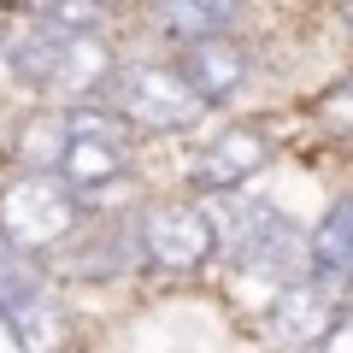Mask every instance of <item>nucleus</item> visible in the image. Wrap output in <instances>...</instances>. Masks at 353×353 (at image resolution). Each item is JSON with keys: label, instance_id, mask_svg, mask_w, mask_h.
Segmentation results:
<instances>
[{"label": "nucleus", "instance_id": "7ed1b4c3", "mask_svg": "<svg viewBox=\"0 0 353 353\" xmlns=\"http://www.w3.org/2000/svg\"><path fill=\"white\" fill-rule=\"evenodd\" d=\"M124 165H130V141H124L118 112H106V106H71V112H65L59 176L71 189L94 194V189H106V183H118Z\"/></svg>", "mask_w": 353, "mask_h": 353}, {"label": "nucleus", "instance_id": "f257e3e1", "mask_svg": "<svg viewBox=\"0 0 353 353\" xmlns=\"http://www.w3.org/2000/svg\"><path fill=\"white\" fill-rule=\"evenodd\" d=\"M112 112L130 118L141 130H159V136H176V130H194L206 118V94L183 77V65H159V59H130L112 71Z\"/></svg>", "mask_w": 353, "mask_h": 353}, {"label": "nucleus", "instance_id": "4468645a", "mask_svg": "<svg viewBox=\"0 0 353 353\" xmlns=\"http://www.w3.org/2000/svg\"><path fill=\"white\" fill-rule=\"evenodd\" d=\"M324 118H330L336 130H353V77H347L341 88H330V94H324Z\"/></svg>", "mask_w": 353, "mask_h": 353}, {"label": "nucleus", "instance_id": "2eb2a0df", "mask_svg": "<svg viewBox=\"0 0 353 353\" xmlns=\"http://www.w3.org/2000/svg\"><path fill=\"white\" fill-rule=\"evenodd\" d=\"M318 353H353V306L336 318V330L324 336V347H318Z\"/></svg>", "mask_w": 353, "mask_h": 353}, {"label": "nucleus", "instance_id": "f8f14e48", "mask_svg": "<svg viewBox=\"0 0 353 353\" xmlns=\"http://www.w3.org/2000/svg\"><path fill=\"white\" fill-rule=\"evenodd\" d=\"M36 289H41V277H36V265H30V253L0 236V312H12V306L30 301Z\"/></svg>", "mask_w": 353, "mask_h": 353}, {"label": "nucleus", "instance_id": "9d476101", "mask_svg": "<svg viewBox=\"0 0 353 353\" xmlns=\"http://www.w3.org/2000/svg\"><path fill=\"white\" fill-rule=\"evenodd\" d=\"M101 83H112V59L94 36H59V53H53V77L48 88L53 94H94Z\"/></svg>", "mask_w": 353, "mask_h": 353}, {"label": "nucleus", "instance_id": "ddd939ff", "mask_svg": "<svg viewBox=\"0 0 353 353\" xmlns=\"http://www.w3.org/2000/svg\"><path fill=\"white\" fill-rule=\"evenodd\" d=\"M18 148H24L30 159H41V165H53V171H59V153H65V112L36 118V124L24 130V141H18Z\"/></svg>", "mask_w": 353, "mask_h": 353}, {"label": "nucleus", "instance_id": "20e7f679", "mask_svg": "<svg viewBox=\"0 0 353 353\" xmlns=\"http://www.w3.org/2000/svg\"><path fill=\"white\" fill-rule=\"evenodd\" d=\"M336 289H341V283L324 277V271L294 277L277 301L265 306V330H271V341H277V347H324V336L336 330V318H341V294Z\"/></svg>", "mask_w": 353, "mask_h": 353}, {"label": "nucleus", "instance_id": "f03ea898", "mask_svg": "<svg viewBox=\"0 0 353 353\" xmlns=\"http://www.w3.org/2000/svg\"><path fill=\"white\" fill-rule=\"evenodd\" d=\"M77 194L59 171H30L18 183L0 189V236L18 241L24 253H41V248H59L65 236L77 230Z\"/></svg>", "mask_w": 353, "mask_h": 353}, {"label": "nucleus", "instance_id": "0eeeda50", "mask_svg": "<svg viewBox=\"0 0 353 353\" xmlns=\"http://www.w3.org/2000/svg\"><path fill=\"white\" fill-rule=\"evenodd\" d=\"M0 324L12 330L18 353H71V312H65L48 289H36L30 301H18L12 312H0Z\"/></svg>", "mask_w": 353, "mask_h": 353}, {"label": "nucleus", "instance_id": "1a4fd4ad", "mask_svg": "<svg viewBox=\"0 0 353 353\" xmlns=\"http://www.w3.org/2000/svg\"><path fill=\"white\" fill-rule=\"evenodd\" d=\"M241 0H153V30L171 41H212L236 24Z\"/></svg>", "mask_w": 353, "mask_h": 353}, {"label": "nucleus", "instance_id": "39448f33", "mask_svg": "<svg viewBox=\"0 0 353 353\" xmlns=\"http://www.w3.org/2000/svg\"><path fill=\"white\" fill-rule=\"evenodd\" d=\"M224 248L218 241V224L206 206H153L148 218H141V253H148L153 265H165V271H194L201 259H212V253Z\"/></svg>", "mask_w": 353, "mask_h": 353}, {"label": "nucleus", "instance_id": "423d86ee", "mask_svg": "<svg viewBox=\"0 0 353 353\" xmlns=\"http://www.w3.org/2000/svg\"><path fill=\"white\" fill-rule=\"evenodd\" d=\"M265 159H271V148H265L259 130H224V136H212L189 159V176H194V189H206V194H230V189H241Z\"/></svg>", "mask_w": 353, "mask_h": 353}, {"label": "nucleus", "instance_id": "6e6552de", "mask_svg": "<svg viewBox=\"0 0 353 353\" xmlns=\"http://www.w3.org/2000/svg\"><path fill=\"white\" fill-rule=\"evenodd\" d=\"M176 65H183V77L201 88L206 101H224V94H236V88L248 83V53H241L230 36L183 41V59H176Z\"/></svg>", "mask_w": 353, "mask_h": 353}, {"label": "nucleus", "instance_id": "dca6fc26", "mask_svg": "<svg viewBox=\"0 0 353 353\" xmlns=\"http://www.w3.org/2000/svg\"><path fill=\"white\" fill-rule=\"evenodd\" d=\"M341 18H347V30H353V0H341Z\"/></svg>", "mask_w": 353, "mask_h": 353}, {"label": "nucleus", "instance_id": "9b49d317", "mask_svg": "<svg viewBox=\"0 0 353 353\" xmlns=\"http://www.w3.org/2000/svg\"><path fill=\"white\" fill-rule=\"evenodd\" d=\"M312 271H324V277H336V283H353V194L336 201L324 218H318V230H312Z\"/></svg>", "mask_w": 353, "mask_h": 353}]
</instances>
